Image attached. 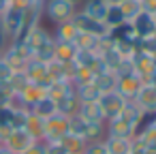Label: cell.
<instances>
[{"mask_svg": "<svg viewBox=\"0 0 156 154\" xmlns=\"http://www.w3.org/2000/svg\"><path fill=\"white\" fill-rule=\"evenodd\" d=\"M75 56H77L75 43L56 41V47H54V60H58V62H62V64H69V62H75Z\"/></svg>", "mask_w": 156, "mask_h": 154, "instance_id": "cell-17", "label": "cell"}, {"mask_svg": "<svg viewBox=\"0 0 156 154\" xmlns=\"http://www.w3.org/2000/svg\"><path fill=\"white\" fill-rule=\"evenodd\" d=\"M24 75L28 77V81H30V84H39V86H45V88L51 84V81L47 79V64H45V62H41V60H34V58L26 64Z\"/></svg>", "mask_w": 156, "mask_h": 154, "instance_id": "cell-9", "label": "cell"}, {"mask_svg": "<svg viewBox=\"0 0 156 154\" xmlns=\"http://www.w3.org/2000/svg\"><path fill=\"white\" fill-rule=\"evenodd\" d=\"M75 47L77 49H86V52H96L98 49V43H101V39H96V37H92V34H86V32H77V37H75Z\"/></svg>", "mask_w": 156, "mask_h": 154, "instance_id": "cell-28", "label": "cell"}, {"mask_svg": "<svg viewBox=\"0 0 156 154\" xmlns=\"http://www.w3.org/2000/svg\"><path fill=\"white\" fill-rule=\"evenodd\" d=\"M130 26H133L137 39H147V37H154V32H156V22H154V17H152L150 11H141L130 22Z\"/></svg>", "mask_w": 156, "mask_h": 154, "instance_id": "cell-8", "label": "cell"}, {"mask_svg": "<svg viewBox=\"0 0 156 154\" xmlns=\"http://www.w3.org/2000/svg\"><path fill=\"white\" fill-rule=\"evenodd\" d=\"M22 98H24V103L28 105V107H32L39 98H43L45 94H47V88L45 86H39V84H28L22 92H17Z\"/></svg>", "mask_w": 156, "mask_h": 154, "instance_id": "cell-21", "label": "cell"}, {"mask_svg": "<svg viewBox=\"0 0 156 154\" xmlns=\"http://www.w3.org/2000/svg\"><path fill=\"white\" fill-rule=\"evenodd\" d=\"M77 116L83 118L86 122H105V116H103V109H101L98 101H94V103H79Z\"/></svg>", "mask_w": 156, "mask_h": 154, "instance_id": "cell-16", "label": "cell"}, {"mask_svg": "<svg viewBox=\"0 0 156 154\" xmlns=\"http://www.w3.org/2000/svg\"><path fill=\"white\" fill-rule=\"evenodd\" d=\"M0 154H15V152H11V150H7V148H2V152Z\"/></svg>", "mask_w": 156, "mask_h": 154, "instance_id": "cell-39", "label": "cell"}, {"mask_svg": "<svg viewBox=\"0 0 156 154\" xmlns=\"http://www.w3.org/2000/svg\"><path fill=\"white\" fill-rule=\"evenodd\" d=\"M0 56L7 60V64H9L13 71H24V69H26V64L32 60L30 49H28L24 43H17V41L7 43V45L2 47V52H0Z\"/></svg>", "mask_w": 156, "mask_h": 154, "instance_id": "cell-2", "label": "cell"}, {"mask_svg": "<svg viewBox=\"0 0 156 154\" xmlns=\"http://www.w3.org/2000/svg\"><path fill=\"white\" fill-rule=\"evenodd\" d=\"M105 152L107 154H130L133 148V139H124V137H105L103 139Z\"/></svg>", "mask_w": 156, "mask_h": 154, "instance_id": "cell-15", "label": "cell"}, {"mask_svg": "<svg viewBox=\"0 0 156 154\" xmlns=\"http://www.w3.org/2000/svg\"><path fill=\"white\" fill-rule=\"evenodd\" d=\"M11 96H13V92L9 90L7 84H2V86H0V107H7L11 103Z\"/></svg>", "mask_w": 156, "mask_h": 154, "instance_id": "cell-33", "label": "cell"}, {"mask_svg": "<svg viewBox=\"0 0 156 154\" xmlns=\"http://www.w3.org/2000/svg\"><path fill=\"white\" fill-rule=\"evenodd\" d=\"M45 143V154H69L62 141H43Z\"/></svg>", "mask_w": 156, "mask_h": 154, "instance_id": "cell-31", "label": "cell"}, {"mask_svg": "<svg viewBox=\"0 0 156 154\" xmlns=\"http://www.w3.org/2000/svg\"><path fill=\"white\" fill-rule=\"evenodd\" d=\"M107 137V126H105V122H88V126H86V141L88 143H92V141H103Z\"/></svg>", "mask_w": 156, "mask_h": 154, "instance_id": "cell-27", "label": "cell"}, {"mask_svg": "<svg viewBox=\"0 0 156 154\" xmlns=\"http://www.w3.org/2000/svg\"><path fill=\"white\" fill-rule=\"evenodd\" d=\"M145 84H150V86H154V88H156V69L150 73V77L145 79Z\"/></svg>", "mask_w": 156, "mask_h": 154, "instance_id": "cell-36", "label": "cell"}, {"mask_svg": "<svg viewBox=\"0 0 156 154\" xmlns=\"http://www.w3.org/2000/svg\"><path fill=\"white\" fill-rule=\"evenodd\" d=\"M105 2H107V5H122L124 0H105Z\"/></svg>", "mask_w": 156, "mask_h": 154, "instance_id": "cell-38", "label": "cell"}, {"mask_svg": "<svg viewBox=\"0 0 156 154\" xmlns=\"http://www.w3.org/2000/svg\"><path fill=\"white\" fill-rule=\"evenodd\" d=\"M98 105H101L103 116H105V122H107V120H111V118L120 116V111H122V109H124V105H126V98H124V96H120L115 90H111V92H103V94H101Z\"/></svg>", "mask_w": 156, "mask_h": 154, "instance_id": "cell-5", "label": "cell"}, {"mask_svg": "<svg viewBox=\"0 0 156 154\" xmlns=\"http://www.w3.org/2000/svg\"><path fill=\"white\" fill-rule=\"evenodd\" d=\"M143 79L137 73H128V75H118V84H115V92L120 96H124L126 101H133L137 96V92L141 90Z\"/></svg>", "mask_w": 156, "mask_h": 154, "instance_id": "cell-7", "label": "cell"}, {"mask_svg": "<svg viewBox=\"0 0 156 154\" xmlns=\"http://www.w3.org/2000/svg\"><path fill=\"white\" fill-rule=\"evenodd\" d=\"M37 141H43V131H45V120H41L39 116H34V113H30L28 116V122H26V126H24Z\"/></svg>", "mask_w": 156, "mask_h": 154, "instance_id": "cell-29", "label": "cell"}, {"mask_svg": "<svg viewBox=\"0 0 156 154\" xmlns=\"http://www.w3.org/2000/svg\"><path fill=\"white\" fill-rule=\"evenodd\" d=\"M69 133V118L66 116H51L45 120V131H43V141H60Z\"/></svg>", "mask_w": 156, "mask_h": 154, "instance_id": "cell-6", "label": "cell"}, {"mask_svg": "<svg viewBox=\"0 0 156 154\" xmlns=\"http://www.w3.org/2000/svg\"><path fill=\"white\" fill-rule=\"evenodd\" d=\"M51 34L56 41H64V43H73L75 37H77V28L73 22H64V24H58L51 28Z\"/></svg>", "mask_w": 156, "mask_h": 154, "instance_id": "cell-19", "label": "cell"}, {"mask_svg": "<svg viewBox=\"0 0 156 154\" xmlns=\"http://www.w3.org/2000/svg\"><path fill=\"white\" fill-rule=\"evenodd\" d=\"M150 13H152V17H154V22H156V7H154V9H152Z\"/></svg>", "mask_w": 156, "mask_h": 154, "instance_id": "cell-40", "label": "cell"}, {"mask_svg": "<svg viewBox=\"0 0 156 154\" xmlns=\"http://www.w3.org/2000/svg\"><path fill=\"white\" fill-rule=\"evenodd\" d=\"M103 22H105V26H107L109 30H111V28H115V26L126 24V17H124V13H122V9H120V5H109Z\"/></svg>", "mask_w": 156, "mask_h": 154, "instance_id": "cell-24", "label": "cell"}, {"mask_svg": "<svg viewBox=\"0 0 156 154\" xmlns=\"http://www.w3.org/2000/svg\"><path fill=\"white\" fill-rule=\"evenodd\" d=\"M115 84H118V75L113 71H103V73L94 75V86L101 90V94L115 90Z\"/></svg>", "mask_w": 156, "mask_h": 154, "instance_id": "cell-22", "label": "cell"}, {"mask_svg": "<svg viewBox=\"0 0 156 154\" xmlns=\"http://www.w3.org/2000/svg\"><path fill=\"white\" fill-rule=\"evenodd\" d=\"M0 152H2V145H0Z\"/></svg>", "mask_w": 156, "mask_h": 154, "instance_id": "cell-43", "label": "cell"}, {"mask_svg": "<svg viewBox=\"0 0 156 154\" xmlns=\"http://www.w3.org/2000/svg\"><path fill=\"white\" fill-rule=\"evenodd\" d=\"M22 154H45V143L43 141H34L28 150H24Z\"/></svg>", "mask_w": 156, "mask_h": 154, "instance_id": "cell-35", "label": "cell"}, {"mask_svg": "<svg viewBox=\"0 0 156 154\" xmlns=\"http://www.w3.org/2000/svg\"><path fill=\"white\" fill-rule=\"evenodd\" d=\"M120 9H122L126 22H133V20L143 11V5H141V0H124V2L120 5Z\"/></svg>", "mask_w": 156, "mask_h": 154, "instance_id": "cell-30", "label": "cell"}, {"mask_svg": "<svg viewBox=\"0 0 156 154\" xmlns=\"http://www.w3.org/2000/svg\"><path fill=\"white\" fill-rule=\"evenodd\" d=\"M28 2H30V5H37V7H43L45 0H28Z\"/></svg>", "mask_w": 156, "mask_h": 154, "instance_id": "cell-37", "label": "cell"}, {"mask_svg": "<svg viewBox=\"0 0 156 154\" xmlns=\"http://www.w3.org/2000/svg\"><path fill=\"white\" fill-rule=\"evenodd\" d=\"M34 141H37V139H34L26 128H11L9 135H7L5 141H2V148H7V150H11V152H15V154H22V152L28 150Z\"/></svg>", "mask_w": 156, "mask_h": 154, "instance_id": "cell-4", "label": "cell"}, {"mask_svg": "<svg viewBox=\"0 0 156 154\" xmlns=\"http://www.w3.org/2000/svg\"><path fill=\"white\" fill-rule=\"evenodd\" d=\"M83 154H107V152H105L103 141H92V143L86 145V152H83Z\"/></svg>", "mask_w": 156, "mask_h": 154, "instance_id": "cell-34", "label": "cell"}, {"mask_svg": "<svg viewBox=\"0 0 156 154\" xmlns=\"http://www.w3.org/2000/svg\"><path fill=\"white\" fill-rule=\"evenodd\" d=\"M152 39H154V43H156V32H154V37H152Z\"/></svg>", "mask_w": 156, "mask_h": 154, "instance_id": "cell-42", "label": "cell"}, {"mask_svg": "<svg viewBox=\"0 0 156 154\" xmlns=\"http://www.w3.org/2000/svg\"><path fill=\"white\" fill-rule=\"evenodd\" d=\"M109 39H111V41H128V43H133V41L137 39V34H135L130 22H126V24H122V26L111 28V30H109Z\"/></svg>", "mask_w": 156, "mask_h": 154, "instance_id": "cell-25", "label": "cell"}, {"mask_svg": "<svg viewBox=\"0 0 156 154\" xmlns=\"http://www.w3.org/2000/svg\"><path fill=\"white\" fill-rule=\"evenodd\" d=\"M15 71L7 64V60L2 58V56H0V86H2V84H7L9 79H11V75H13Z\"/></svg>", "mask_w": 156, "mask_h": 154, "instance_id": "cell-32", "label": "cell"}, {"mask_svg": "<svg viewBox=\"0 0 156 154\" xmlns=\"http://www.w3.org/2000/svg\"><path fill=\"white\" fill-rule=\"evenodd\" d=\"M75 96L79 103H94L101 98V90L94 86V81L90 84H81V86H75Z\"/></svg>", "mask_w": 156, "mask_h": 154, "instance_id": "cell-18", "label": "cell"}, {"mask_svg": "<svg viewBox=\"0 0 156 154\" xmlns=\"http://www.w3.org/2000/svg\"><path fill=\"white\" fill-rule=\"evenodd\" d=\"M107 2L105 0H81L79 2V7H77V11L79 13H83V15H88V17H92V20H105V13H107Z\"/></svg>", "mask_w": 156, "mask_h": 154, "instance_id": "cell-13", "label": "cell"}, {"mask_svg": "<svg viewBox=\"0 0 156 154\" xmlns=\"http://www.w3.org/2000/svg\"><path fill=\"white\" fill-rule=\"evenodd\" d=\"M105 126H107V135H109V137H124V139H133V137H135V133H137V128H135L133 124H128L126 120H122L120 116H115V118L107 120V122H105Z\"/></svg>", "mask_w": 156, "mask_h": 154, "instance_id": "cell-11", "label": "cell"}, {"mask_svg": "<svg viewBox=\"0 0 156 154\" xmlns=\"http://www.w3.org/2000/svg\"><path fill=\"white\" fill-rule=\"evenodd\" d=\"M73 92H75L73 81H51L47 86V96L54 98V101H60V98H64V96H69Z\"/></svg>", "mask_w": 156, "mask_h": 154, "instance_id": "cell-20", "label": "cell"}, {"mask_svg": "<svg viewBox=\"0 0 156 154\" xmlns=\"http://www.w3.org/2000/svg\"><path fill=\"white\" fill-rule=\"evenodd\" d=\"M71 2H73V5H77V7H79V2H81V0H71Z\"/></svg>", "mask_w": 156, "mask_h": 154, "instance_id": "cell-41", "label": "cell"}, {"mask_svg": "<svg viewBox=\"0 0 156 154\" xmlns=\"http://www.w3.org/2000/svg\"><path fill=\"white\" fill-rule=\"evenodd\" d=\"M71 22L75 24L77 32H86V34L96 37V39H105V37H109V28L105 26V22H101V20H92V17H88V15L79 13V11H75V15H73Z\"/></svg>", "mask_w": 156, "mask_h": 154, "instance_id": "cell-3", "label": "cell"}, {"mask_svg": "<svg viewBox=\"0 0 156 154\" xmlns=\"http://www.w3.org/2000/svg\"><path fill=\"white\" fill-rule=\"evenodd\" d=\"M77 11V5L71 0H45L43 2V22H49L51 28L64 22H71Z\"/></svg>", "mask_w": 156, "mask_h": 154, "instance_id": "cell-1", "label": "cell"}, {"mask_svg": "<svg viewBox=\"0 0 156 154\" xmlns=\"http://www.w3.org/2000/svg\"><path fill=\"white\" fill-rule=\"evenodd\" d=\"M60 141H62V145L66 148L69 154H83V152H86V145H88L86 139H81V137H77V135H71V133H66Z\"/></svg>", "mask_w": 156, "mask_h": 154, "instance_id": "cell-23", "label": "cell"}, {"mask_svg": "<svg viewBox=\"0 0 156 154\" xmlns=\"http://www.w3.org/2000/svg\"><path fill=\"white\" fill-rule=\"evenodd\" d=\"M56 105H58V113H60V116L71 118V116H75V113H77L79 101H77V96H75V92H73V94H69V96H64V98L56 101Z\"/></svg>", "mask_w": 156, "mask_h": 154, "instance_id": "cell-26", "label": "cell"}, {"mask_svg": "<svg viewBox=\"0 0 156 154\" xmlns=\"http://www.w3.org/2000/svg\"><path fill=\"white\" fill-rule=\"evenodd\" d=\"M133 101L139 105L141 111H152V113H156V88H154V86L143 84L141 90L137 92V96H135Z\"/></svg>", "mask_w": 156, "mask_h": 154, "instance_id": "cell-12", "label": "cell"}, {"mask_svg": "<svg viewBox=\"0 0 156 154\" xmlns=\"http://www.w3.org/2000/svg\"><path fill=\"white\" fill-rule=\"evenodd\" d=\"M133 69H135V73L145 84V79L150 77V73L156 69V56H150V54H143V52H135L133 54Z\"/></svg>", "mask_w": 156, "mask_h": 154, "instance_id": "cell-10", "label": "cell"}, {"mask_svg": "<svg viewBox=\"0 0 156 154\" xmlns=\"http://www.w3.org/2000/svg\"><path fill=\"white\" fill-rule=\"evenodd\" d=\"M30 113L39 116L41 120H47V118H51V116H56V113H58V105H56V101H54V98H49V96L45 94L43 98H39V101L30 107Z\"/></svg>", "mask_w": 156, "mask_h": 154, "instance_id": "cell-14", "label": "cell"}]
</instances>
